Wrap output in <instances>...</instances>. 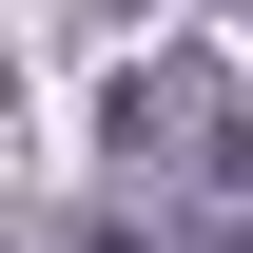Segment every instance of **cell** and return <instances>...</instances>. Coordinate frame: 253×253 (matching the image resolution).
Returning <instances> with one entry per match:
<instances>
[{"label":"cell","mask_w":253,"mask_h":253,"mask_svg":"<svg viewBox=\"0 0 253 253\" xmlns=\"http://www.w3.org/2000/svg\"><path fill=\"white\" fill-rule=\"evenodd\" d=\"M117 214L97 253H253V97H214V59H136L117 78Z\"/></svg>","instance_id":"obj_1"},{"label":"cell","mask_w":253,"mask_h":253,"mask_svg":"<svg viewBox=\"0 0 253 253\" xmlns=\"http://www.w3.org/2000/svg\"><path fill=\"white\" fill-rule=\"evenodd\" d=\"M97 20H156V0H97Z\"/></svg>","instance_id":"obj_2"}]
</instances>
